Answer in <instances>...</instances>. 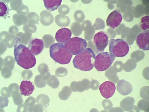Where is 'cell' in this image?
I'll list each match as a JSON object with an SVG mask.
<instances>
[{"mask_svg":"<svg viewBox=\"0 0 149 112\" xmlns=\"http://www.w3.org/2000/svg\"><path fill=\"white\" fill-rule=\"evenodd\" d=\"M14 47L15 58L18 65L26 69L35 66L36 60L28 48L20 43H16Z\"/></svg>","mask_w":149,"mask_h":112,"instance_id":"6da1fadb","label":"cell"},{"mask_svg":"<svg viewBox=\"0 0 149 112\" xmlns=\"http://www.w3.org/2000/svg\"><path fill=\"white\" fill-rule=\"evenodd\" d=\"M96 57L91 48H86L74 57L73 60L74 66L82 71H90L94 66Z\"/></svg>","mask_w":149,"mask_h":112,"instance_id":"7a4b0ae2","label":"cell"},{"mask_svg":"<svg viewBox=\"0 0 149 112\" xmlns=\"http://www.w3.org/2000/svg\"><path fill=\"white\" fill-rule=\"evenodd\" d=\"M49 53L51 57L54 61L63 65L70 63L73 55L63 43H60L54 44L51 46Z\"/></svg>","mask_w":149,"mask_h":112,"instance_id":"3957f363","label":"cell"},{"mask_svg":"<svg viewBox=\"0 0 149 112\" xmlns=\"http://www.w3.org/2000/svg\"><path fill=\"white\" fill-rule=\"evenodd\" d=\"M109 47V53L115 57L126 56L130 50L128 43L124 40L120 39L110 40Z\"/></svg>","mask_w":149,"mask_h":112,"instance_id":"277c9868","label":"cell"},{"mask_svg":"<svg viewBox=\"0 0 149 112\" xmlns=\"http://www.w3.org/2000/svg\"><path fill=\"white\" fill-rule=\"evenodd\" d=\"M68 50L72 55L80 54L87 47V43L85 40L77 37L70 39L64 44Z\"/></svg>","mask_w":149,"mask_h":112,"instance_id":"5b68a950","label":"cell"},{"mask_svg":"<svg viewBox=\"0 0 149 112\" xmlns=\"http://www.w3.org/2000/svg\"><path fill=\"white\" fill-rule=\"evenodd\" d=\"M115 57L109 52L100 53L96 57L94 66L98 71H105L112 64Z\"/></svg>","mask_w":149,"mask_h":112,"instance_id":"8992f818","label":"cell"},{"mask_svg":"<svg viewBox=\"0 0 149 112\" xmlns=\"http://www.w3.org/2000/svg\"><path fill=\"white\" fill-rule=\"evenodd\" d=\"M108 37L104 32H99L95 35L94 42L98 52H104L108 45Z\"/></svg>","mask_w":149,"mask_h":112,"instance_id":"52a82bcc","label":"cell"},{"mask_svg":"<svg viewBox=\"0 0 149 112\" xmlns=\"http://www.w3.org/2000/svg\"><path fill=\"white\" fill-rule=\"evenodd\" d=\"M123 17L120 12L115 10L111 12L108 17L106 20L107 26L112 29H115L120 24Z\"/></svg>","mask_w":149,"mask_h":112,"instance_id":"ba28073f","label":"cell"},{"mask_svg":"<svg viewBox=\"0 0 149 112\" xmlns=\"http://www.w3.org/2000/svg\"><path fill=\"white\" fill-rule=\"evenodd\" d=\"M99 90L104 97L109 99L116 92V87L114 83L109 81H106L100 85Z\"/></svg>","mask_w":149,"mask_h":112,"instance_id":"9c48e42d","label":"cell"},{"mask_svg":"<svg viewBox=\"0 0 149 112\" xmlns=\"http://www.w3.org/2000/svg\"><path fill=\"white\" fill-rule=\"evenodd\" d=\"M136 43L140 49L144 51L149 50V30H145L138 35Z\"/></svg>","mask_w":149,"mask_h":112,"instance_id":"30bf717a","label":"cell"},{"mask_svg":"<svg viewBox=\"0 0 149 112\" xmlns=\"http://www.w3.org/2000/svg\"><path fill=\"white\" fill-rule=\"evenodd\" d=\"M45 46L44 41L39 39H31L29 43L28 48L34 55H38L43 51Z\"/></svg>","mask_w":149,"mask_h":112,"instance_id":"8fae6325","label":"cell"},{"mask_svg":"<svg viewBox=\"0 0 149 112\" xmlns=\"http://www.w3.org/2000/svg\"><path fill=\"white\" fill-rule=\"evenodd\" d=\"M1 41L9 48L14 46L16 43V36L6 31L1 33Z\"/></svg>","mask_w":149,"mask_h":112,"instance_id":"7c38bea8","label":"cell"},{"mask_svg":"<svg viewBox=\"0 0 149 112\" xmlns=\"http://www.w3.org/2000/svg\"><path fill=\"white\" fill-rule=\"evenodd\" d=\"M72 34V32L69 29L65 28H61L56 32V40L58 43H65L70 39Z\"/></svg>","mask_w":149,"mask_h":112,"instance_id":"4fadbf2b","label":"cell"},{"mask_svg":"<svg viewBox=\"0 0 149 112\" xmlns=\"http://www.w3.org/2000/svg\"><path fill=\"white\" fill-rule=\"evenodd\" d=\"M117 89L118 92L124 96L130 94L133 90L132 84L128 81L124 80L119 81L117 85Z\"/></svg>","mask_w":149,"mask_h":112,"instance_id":"5bb4252c","label":"cell"},{"mask_svg":"<svg viewBox=\"0 0 149 112\" xmlns=\"http://www.w3.org/2000/svg\"><path fill=\"white\" fill-rule=\"evenodd\" d=\"M19 88L22 94L28 96L33 93L35 87L34 83L30 81L23 80L21 83Z\"/></svg>","mask_w":149,"mask_h":112,"instance_id":"9a60e30c","label":"cell"},{"mask_svg":"<svg viewBox=\"0 0 149 112\" xmlns=\"http://www.w3.org/2000/svg\"><path fill=\"white\" fill-rule=\"evenodd\" d=\"M40 17L41 22L45 26L50 25L54 21L53 16L47 11H42L41 12Z\"/></svg>","mask_w":149,"mask_h":112,"instance_id":"2e32d148","label":"cell"},{"mask_svg":"<svg viewBox=\"0 0 149 112\" xmlns=\"http://www.w3.org/2000/svg\"><path fill=\"white\" fill-rule=\"evenodd\" d=\"M16 43L27 45L31 40L32 34L27 32H18L16 35Z\"/></svg>","mask_w":149,"mask_h":112,"instance_id":"e0dca14e","label":"cell"},{"mask_svg":"<svg viewBox=\"0 0 149 112\" xmlns=\"http://www.w3.org/2000/svg\"><path fill=\"white\" fill-rule=\"evenodd\" d=\"M44 6L46 9L49 11L57 10L60 6L62 0H44Z\"/></svg>","mask_w":149,"mask_h":112,"instance_id":"ac0fdd59","label":"cell"},{"mask_svg":"<svg viewBox=\"0 0 149 112\" xmlns=\"http://www.w3.org/2000/svg\"><path fill=\"white\" fill-rule=\"evenodd\" d=\"M55 21L58 26L61 27H68L70 23V20L68 17L60 14L56 16Z\"/></svg>","mask_w":149,"mask_h":112,"instance_id":"d6986e66","label":"cell"},{"mask_svg":"<svg viewBox=\"0 0 149 112\" xmlns=\"http://www.w3.org/2000/svg\"><path fill=\"white\" fill-rule=\"evenodd\" d=\"M13 20L14 24L18 27H20L28 23L27 17L26 15L14 14L13 17Z\"/></svg>","mask_w":149,"mask_h":112,"instance_id":"ffe728a7","label":"cell"},{"mask_svg":"<svg viewBox=\"0 0 149 112\" xmlns=\"http://www.w3.org/2000/svg\"><path fill=\"white\" fill-rule=\"evenodd\" d=\"M28 23L33 24L38 23L40 21V17L35 12H31L27 15Z\"/></svg>","mask_w":149,"mask_h":112,"instance_id":"44dd1931","label":"cell"},{"mask_svg":"<svg viewBox=\"0 0 149 112\" xmlns=\"http://www.w3.org/2000/svg\"><path fill=\"white\" fill-rule=\"evenodd\" d=\"M15 63V60L13 57L7 56L4 59V67L12 70L14 68Z\"/></svg>","mask_w":149,"mask_h":112,"instance_id":"7402d4cb","label":"cell"},{"mask_svg":"<svg viewBox=\"0 0 149 112\" xmlns=\"http://www.w3.org/2000/svg\"><path fill=\"white\" fill-rule=\"evenodd\" d=\"M0 9V16L2 18H6L8 14L9 11L7 5L5 3L1 1Z\"/></svg>","mask_w":149,"mask_h":112,"instance_id":"603a6c76","label":"cell"},{"mask_svg":"<svg viewBox=\"0 0 149 112\" xmlns=\"http://www.w3.org/2000/svg\"><path fill=\"white\" fill-rule=\"evenodd\" d=\"M42 39L44 41L45 47L49 48V46L55 42V39L52 35L46 34L44 36Z\"/></svg>","mask_w":149,"mask_h":112,"instance_id":"cb8c5ba5","label":"cell"},{"mask_svg":"<svg viewBox=\"0 0 149 112\" xmlns=\"http://www.w3.org/2000/svg\"><path fill=\"white\" fill-rule=\"evenodd\" d=\"M23 29L25 32L32 34L36 32L37 28L35 25L27 23L24 25Z\"/></svg>","mask_w":149,"mask_h":112,"instance_id":"d4e9b609","label":"cell"},{"mask_svg":"<svg viewBox=\"0 0 149 112\" xmlns=\"http://www.w3.org/2000/svg\"><path fill=\"white\" fill-rule=\"evenodd\" d=\"M140 25L141 29L143 30L149 29V16H146L142 18L140 23Z\"/></svg>","mask_w":149,"mask_h":112,"instance_id":"484cf974","label":"cell"},{"mask_svg":"<svg viewBox=\"0 0 149 112\" xmlns=\"http://www.w3.org/2000/svg\"><path fill=\"white\" fill-rule=\"evenodd\" d=\"M29 9L28 7L24 5L22 6L17 10V14L26 15L29 14Z\"/></svg>","mask_w":149,"mask_h":112,"instance_id":"4316f807","label":"cell"},{"mask_svg":"<svg viewBox=\"0 0 149 112\" xmlns=\"http://www.w3.org/2000/svg\"><path fill=\"white\" fill-rule=\"evenodd\" d=\"M22 1H10V6L11 8L14 10H17L22 5Z\"/></svg>","mask_w":149,"mask_h":112,"instance_id":"83f0119b","label":"cell"},{"mask_svg":"<svg viewBox=\"0 0 149 112\" xmlns=\"http://www.w3.org/2000/svg\"><path fill=\"white\" fill-rule=\"evenodd\" d=\"M59 13L63 15H66L68 14L70 11L69 7L67 6L63 5H61L58 9Z\"/></svg>","mask_w":149,"mask_h":112,"instance_id":"f1b7e54d","label":"cell"},{"mask_svg":"<svg viewBox=\"0 0 149 112\" xmlns=\"http://www.w3.org/2000/svg\"><path fill=\"white\" fill-rule=\"evenodd\" d=\"M11 71L8 68L4 67L2 71L3 76L5 78H8L11 76Z\"/></svg>","mask_w":149,"mask_h":112,"instance_id":"f546056e","label":"cell"},{"mask_svg":"<svg viewBox=\"0 0 149 112\" xmlns=\"http://www.w3.org/2000/svg\"><path fill=\"white\" fill-rule=\"evenodd\" d=\"M28 100L29 101L26 100L24 104L27 106L32 107V106L34 105L35 103V99L34 98L30 97H29L28 99Z\"/></svg>","mask_w":149,"mask_h":112,"instance_id":"4dcf8cb0","label":"cell"},{"mask_svg":"<svg viewBox=\"0 0 149 112\" xmlns=\"http://www.w3.org/2000/svg\"><path fill=\"white\" fill-rule=\"evenodd\" d=\"M19 32V29L17 26L15 25L12 26L10 27L9 29V32L13 35L16 34Z\"/></svg>","mask_w":149,"mask_h":112,"instance_id":"1f68e13d","label":"cell"},{"mask_svg":"<svg viewBox=\"0 0 149 112\" xmlns=\"http://www.w3.org/2000/svg\"><path fill=\"white\" fill-rule=\"evenodd\" d=\"M32 73V71L30 70H24L22 73V75L23 78L27 79V75H28L31 78L32 77L29 75V74Z\"/></svg>","mask_w":149,"mask_h":112,"instance_id":"d6a6232c","label":"cell"}]
</instances>
